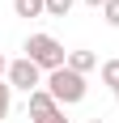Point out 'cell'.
Listing matches in <instances>:
<instances>
[{"label":"cell","mask_w":119,"mask_h":123,"mask_svg":"<svg viewBox=\"0 0 119 123\" xmlns=\"http://www.w3.org/2000/svg\"><path fill=\"white\" fill-rule=\"evenodd\" d=\"M26 60H34L43 72H55V68H68V51H64V43L51 34H30L26 38Z\"/></svg>","instance_id":"obj_1"},{"label":"cell","mask_w":119,"mask_h":123,"mask_svg":"<svg viewBox=\"0 0 119 123\" xmlns=\"http://www.w3.org/2000/svg\"><path fill=\"white\" fill-rule=\"evenodd\" d=\"M43 89H47L60 106H77V102H85V93H89L85 76L72 72V68H55V72H47V85H43Z\"/></svg>","instance_id":"obj_2"},{"label":"cell","mask_w":119,"mask_h":123,"mask_svg":"<svg viewBox=\"0 0 119 123\" xmlns=\"http://www.w3.org/2000/svg\"><path fill=\"white\" fill-rule=\"evenodd\" d=\"M4 81H9L13 89H26V93H34V89H43L47 85V72L38 68L34 60H9V72H4Z\"/></svg>","instance_id":"obj_3"},{"label":"cell","mask_w":119,"mask_h":123,"mask_svg":"<svg viewBox=\"0 0 119 123\" xmlns=\"http://www.w3.org/2000/svg\"><path fill=\"white\" fill-rule=\"evenodd\" d=\"M60 111H64V106L51 98L47 89H34V93H30V123H47L51 115H60Z\"/></svg>","instance_id":"obj_4"},{"label":"cell","mask_w":119,"mask_h":123,"mask_svg":"<svg viewBox=\"0 0 119 123\" xmlns=\"http://www.w3.org/2000/svg\"><path fill=\"white\" fill-rule=\"evenodd\" d=\"M68 68L85 76V72H94V68H98V55H94V51H85V47H81V51H68Z\"/></svg>","instance_id":"obj_5"},{"label":"cell","mask_w":119,"mask_h":123,"mask_svg":"<svg viewBox=\"0 0 119 123\" xmlns=\"http://www.w3.org/2000/svg\"><path fill=\"white\" fill-rule=\"evenodd\" d=\"M98 76H102V85H106L111 93H119V60H106L98 68Z\"/></svg>","instance_id":"obj_6"},{"label":"cell","mask_w":119,"mask_h":123,"mask_svg":"<svg viewBox=\"0 0 119 123\" xmlns=\"http://www.w3.org/2000/svg\"><path fill=\"white\" fill-rule=\"evenodd\" d=\"M13 13L17 17H38V13H47V0H13Z\"/></svg>","instance_id":"obj_7"},{"label":"cell","mask_w":119,"mask_h":123,"mask_svg":"<svg viewBox=\"0 0 119 123\" xmlns=\"http://www.w3.org/2000/svg\"><path fill=\"white\" fill-rule=\"evenodd\" d=\"M9 111H13V85L0 81V119H9Z\"/></svg>","instance_id":"obj_8"},{"label":"cell","mask_w":119,"mask_h":123,"mask_svg":"<svg viewBox=\"0 0 119 123\" xmlns=\"http://www.w3.org/2000/svg\"><path fill=\"white\" fill-rule=\"evenodd\" d=\"M77 0H47V17H68Z\"/></svg>","instance_id":"obj_9"},{"label":"cell","mask_w":119,"mask_h":123,"mask_svg":"<svg viewBox=\"0 0 119 123\" xmlns=\"http://www.w3.org/2000/svg\"><path fill=\"white\" fill-rule=\"evenodd\" d=\"M102 17H106V25L119 30V0H106V4H102Z\"/></svg>","instance_id":"obj_10"},{"label":"cell","mask_w":119,"mask_h":123,"mask_svg":"<svg viewBox=\"0 0 119 123\" xmlns=\"http://www.w3.org/2000/svg\"><path fill=\"white\" fill-rule=\"evenodd\" d=\"M47 123H68V119H64V111H60V115H51V119Z\"/></svg>","instance_id":"obj_11"},{"label":"cell","mask_w":119,"mask_h":123,"mask_svg":"<svg viewBox=\"0 0 119 123\" xmlns=\"http://www.w3.org/2000/svg\"><path fill=\"white\" fill-rule=\"evenodd\" d=\"M4 72H9V60H4V55H0V76H4Z\"/></svg>","instance_id":"obj_12"},{"label":"cell","mask_w":119,"mask_h":123,"mask_svg":"<svg viewBox=\"0 0 119 123\" xmlns=\"http://www.w3.org/2000/svg\"><path fill=\"white\" fill-rule=\"evenodd\" d=\"M85 4H94V9H102V4H106V0H85Z\"/></svg>","instance_id":"obj_13"},{"label":"cell","mask_w":119,"mask_h":123,"mask_svg":"<svg viewBox=\"0 0 119 123\" xmlns=\"http://www.w3.org/2000/svg\"><path fill=\"white\" fill-rule=\"evenodd\" d=\"M85 123H106V119H85Z\"/></svg>","instance_id":"obj_14"},{"label":"cell","mask_w":119,"mask_h":123,"mask_svg":"<svg viewBox=\"0 0 119 123\" xmlns=\"http://www.w3.org/2000/svg\"><path fill=\"white\" fill-rule=\"evenodd\" d=\"M115 102H119V93H115Z\"/></svg>","instance_id":"obj_15"}]
</instances>
